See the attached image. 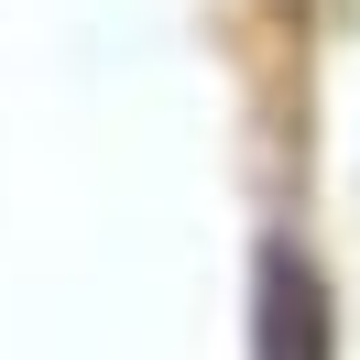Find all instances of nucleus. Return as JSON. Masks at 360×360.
Segmentation results:
<instances>
[{"label":"nucleus","instance_id":"1","mask_svg":"<svg viewBox=\"0 0 360 360\" xmlns=\"http://www.w3.org/2000/svg\"><path fill=\"white\" fill-rule=\"evenodd\" d=\"M328 284L306 251H262V306H251V360H328Z\"/></svg>","mask_w":360,"mask_h":360}]
</instances>
